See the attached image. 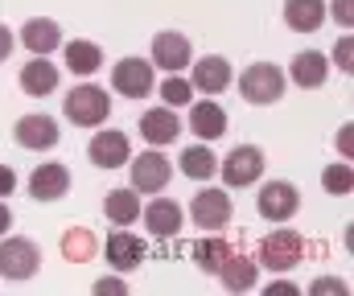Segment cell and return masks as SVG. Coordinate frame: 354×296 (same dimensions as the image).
I'll use <instances>...</instances> for the list:
<instances>
[{
	"mask_svg": "<svg viewBox=\"0 0 354 296\" xmlns=\"http://www.w3.org/2000/svg\"><path fill=\"white\" fill-rule=\"evenodd\" d=\"M284 91H288V75L276 62H252L239 75V95L248 99L252 107H272V103L284 99Z\"/></svg>",
	"mask_w": 354,
	"mask_h": 296,
	"instance_id": "obj_1",
	"label": "cell"
},
{
	"mask_svg": "<svg viewBox=\"0 0 354 296\" xmlns=\"http://www.w3.org/2000/svg\"><path fill=\"white\" fill-rule=\"evenodd\" d=\"M62 115H66L75 128H99V124H107V115H111V95H107L103 87H95V83H79L71 95L62 99Z\"/></svg>",
	"mask_w": 354,
	"mask_h": 296,
	"instance_id": "obj_2",
	"label": "cell"
},
{
	"mask_svg": "<svg viewBox=\"0 0 354 296\" xmlns=\"http://www.w3.org/2000/svg\"><path fill=\"white\" fill-rule=\"evenodd\" d=\"M37 268H41V251H37V243L33 239H25V235H0V276L4 280H12V284H25V280H33L37 276Z\"/></svg>",
	"mask_w": 354,
	"mask_h": 296,
	"instance_id": "obj_3",
	"label": "cell"
},
{
	"mask_svg": "<svg viewBox=\"0 0 354 296\" xmlns=\"http://www.w3.org/2000/svg\"><path fill=\"white\" fill-rule=\"evenodd\" d=\"M231 214H235L231 194H227V190H214V186L198 190L194 201H189V218H194V226H198V230H206V235L227 230V226H231Z\"/></svg>",
	"mask_w": 354,
	"mask_h": 296,
	"instance_id": "obj_4",
	"label": "cell"
},
{
	"mask_svg": "<svg viewBox=\"0 0 354 296\" xmlns=\"http://www.w3.org/2000/svg\"><path fill=\"white\" fill-rule=\"evenodd\" d=\"M301 259H305V239L297 230H288V226L272 230L260 243V264H264L268 272H292Z\"/></svg>",
	"mask_w": 354,
	"mask_h": 296,
	"instance_id": "obj_5",
	"label": "cell"
},
{
	"mask_svg": "<svg viewBox=\"0 0 354 296\" xmlns=\"http://www.w3.org/2000/svg\"><path fill=\"white\" fill-rule=\"evenodd\" d=\"M218 173H223L227 190H248V186H256L264 177V152L256 144H239V148L227 152V161L218 165Z\"/></svg>",
	"mask_w": 354,
	"mask_h": 296,
	"instance_id": "obj_6",
	"label": "cell"
},
{
	"mask_svg": "<svg viewBox=\"0 0 354 296\" xmlns=\"http://www.w3.org/2000/svg\"><path fill=\"white\" fill-rule=\"evenodd\" d=\"M111 87H115V95H124V99H149L157 91L153 62L149 58H120L111 66Z\"/></svg>",
	"mask_w": 354,
	"mask_h": 296,
	"instance_id": "obj_7",
	"label": "cell"
},
{
	"mask_svg": "<svg viewBox=\"0 0 354 296\" xmlns=\"http://www.w3.org/2000/svg\"><path fill=\"white\" fill-rule=\"evenodd\" d=\"M149 50H153V54H149L153 70H165V75H181V70L194 62V46H189V37L177 33V29H161Z\"/></svg>",
	"mask_w": 354,
	"mask_h": 296,
	"instance_id": "obj_8",
	"label": "cell"
},
{
	"mask_svg": "<svg viewBox=\"0 0 354 296\" xmlns=\"http://www.w3.org/2000/svg\"><path fill=\"white\" fill-rule=\"evenodd\" d=\"M128 169H132V190L136 194H161L169 186V177H174L169 157L157 152V148H149L140 157H128Z\"/></svg>",
	"mask_w": 354,
	"mask_h": 296,
	"instance_id": "obj_9",
	"label": "cell"
},
{
	"mask_svg": "<svg viewBox=\"0 0 354 296\" xmlns=\"http://www.w3.org/2000/svg\"><path fill=\"white\" fill-rule=\"evenodd\" d=\"M87 157H91V165L95 169H124L128 165V157H132V144H128V136L120 132V128H103L99 124V132L91 136V144H87Z\"/></svg>",
	"mask_w": 354,
	"mask_h": 296,
	"instance_id": "obj_10",
	"label": "cell"
},
{
	"mask_svg": "<svg viewBox=\"0 0 354 296\" xmlns=\"http://www.w3.org/2000/svg\"><path fill=\"white\" fill-rule=\"evenodd\" d=\"M231 83H235V70H231L227 58L206 54V58H194V62H189V87H194V91H202V95H223Z\"/></svg>",
	"mask_w": 354,
	"mask_h": 296,
	"instance_id": "obj_11",
	"label": "cell"
},
{
	"mask_svg": "<svg viewBox=\"0 0 354 296\" xmlns=\"http://www.w3.org/2000/svg\"><path fill=\"white\" fill-rule=\"evenodd\" d=\"M256 210L268 222H288L301 210V194L292 181H264V190L256 194Z\"/></svg>",
	"mask_w": 354,
	"mask_h": 296,
	"instance_id": "obj_12",
	"label": "cell"
},
{
	"mask_svg": "<svg viewBox=\"0 0 354 296\" xmlns=\"http://www.w3.org/2000/svg\"><path fill=\"white\" fill-rule=\"evenodd\" d=\"M140 218H145L153 239H177L181 226H185V210L177 206L174 197H161V194H153V201L140 210Z\"/></svg>",
	"mask_w": 354,
	"mask_h": 296,
	"instance_id": "obj_13",
	"label": "cell"
},
{
	"mask_svg": "<svg viewBox=\"0 0 354 296\" xmlns=\"http://www.w3.org/2000/svg\"><path fill=\"white\" fill-rule=\"evenodd\" d=\"M12 136H17V144H21L25 152H46V148L58 144V124H54V115L33 111V115H21V119H17Z\"/></svg>",
	"mask_w": 354,
	"mask_h": 296,
	"instance_id": "obj_14",
	"label": "cell"
},
{
	"mask_svg": "<svg viewBox=\"0 0 354 296\" xmlns=\"http://www.w3.org/2000/svg\"><path fill=\"white\" fill-rule=\"evenodd\" d=\"M71 194V169L58 161H46L29 173V197L33 201H58Z\"/></svg>",
	"mask_w": 354,
	"mask_h": 296,
	"instance_id": "obj_15",
	"label": "cell"
},
{
	"mask_svg": "<svg viewBox=\"0 0 354 296\" xmlns=\"http://www.w3.org/2000/svg\"><path fill=\"white\" fill-rule=\"evenodd\" d=\"M103 255H107V264H111L115 272H132V268H140V259H145V243H140L128 226H120L115 235H107Z\"/></svg>",
	"mask_w": 354,
	"mask_h": 296,
	"instance_id": "obj_16",
	"label": "cell"
},
{
	"mask_svg": "<svg viewBox=\"0 0 354 296\" xmlns=\"http://www.w3.org/2000/svg\"><path fill=\"white\" fill-rule=\"evenodd\" d=\"M189 132L202 144H210V140H218L227 132V111L214 103V95H206L202 103H189Z\"/></svg>",
	"mask_w": 354,
	"mask_h": 296,
	"instance_id": "obj_17",
	"label": "cell"
},
{
	"mask_svg": "<svg viewBox=\"0 0 354 296\" xmlns=\"http://www.w3.org/2000/svg\"><path fill=\"white\" fill-rule=\"evenodd\" d=\"M21 91L33 99H46L58 91V66L46 58V54H33L25 66H21Z\"/></svg>",
	"mask_w": 354,
	"mask_h": 296,
	"instance_id": "obj_18",
	"label": "cell"
},
{
	"mask_svg": "<svg viewBox=\"0 0 354 296\" xmlns=\"http://www.w3.org/2000/svg\"><path fill=\"white\" fill-rule=\"evenodd\" d=\"M140 136L153 144V148H165L181 136V119L174 115V107H153L140 115Z\"/></svg>",
	"mask_w": 354,
	"mask_h": 296,
	"instance_id": "obj_19",
	"label": "cell"
},
{
	"mask_svg": "<svg viewBox=\"0 0 354 296\" xmlns=\"http://www.w3.org/2000/svg\"><path fill=\"white\" fill-rule=\"evenodd\" d=\"M21 46L29 50V54H54L58 46H62V29H58V21H50V17H33V21H25L21 25Z\"/></svg>",
	"mask_w": 354,
	"mask_h": 296,
	"instance_id": "obj_20",
	"label": "cell"
},
{
	"mask_svg": "<svg viewBox=\"0 0 354 296\" xmlns=\"http://www.w3.org/2000/svg\"><path fill=\"white\" fill-rule=\"evenodd\" d=\"M326 75H330V62H326V54H317V50L297 54L292 66H288V83H297L301 91H317V87L326 83Z\"/></svg>",
	"mask_w": 354,
	"mask_h": 296,
	"instance_id": "obj_21",
	"label": "cell"
},
{
	"mask_svg": "<svg viewBox=\"0 0 354 296\" xmlns=\"http://www.w3.org/2000/svg\"><path fill=\"white\" fill-rule=\"evenodd\" d=\"M284 25L292 33H317L326 25V0H284Z\"/></svg>",
	"mask_w": 354,
	"mask_h": 296,
	"instance_id": "obj_22",
	"label": "cell"
},
{
	"mask_svg": "<svg viewBox=\"0 0 354 296\" xmlns=\"http://www.w3.org/2000/svg\"><path fill=\"white\" fill-rule=\"evenodd\" d=\"M214 276L223 280V288H227V293H252V288H256V259H248V255L231 251Z\"/></svg>",
	"mask_w": 354,
	"mask_h": 296,
	"instance_id": "obj_23",
	"label": "cell"
},
{
	"mask_svg": "<svg viewBox=\"0 0 354 296\" xmlns=\"http://www.w3.org/2000/svg\"><path fill=\"white\" fill-rule=\"evenodd\" d=\"M177 169H181L189 181H210V177L218 173V157H214V148H206V144L198 140L194 148H185V152L177 157Z\"/></svg>",
	"mask_w": 354,
	"mask_h": 296,
	"instance_id": "obj_24",
	"label": "cell"
},
{
	"mask_svg": "<svg viewBox=\"0 0 354 296\" xmlns=\"http://www.w3.org/2000/svg\"><path fill=\"white\" fill-rule=\"evenodd\" d=\"M103 214H107V222H115V226H132L136 218H140V194L128 186V190H111V194L103 197Z\"/></svg>",
	"mask_w": 354,
	"mask_h": 296,
	"instance_id": "obj_25",
	"label": "cell"
},
{
	"mask_svg": "<svg viewBox=\"0 0 354 296\" xmlns=\"http://www.w3.org/2000/svg\"><path fill=\"white\" fill-rule=\"evenodd\" d=\"M62 54H66V70H71V75H83V79L103 66V50H99L95 41H87V37H75Z\"/></svg>",
	"mask_w": 354,
	"mask_h": 296,
	"instance_id": "obj_26",
	"label": "cell"
},
{
	"mask_svg": "<svg viewBox=\"0 0 354 296\" xmlns=\"http://www.w3.org/2000/svg\"><path fill=\"white\" fill-rule=\"evenodd\" d=\"M95 251H99V239L91 235L87 226H75V230L62 235V259L66 264H91Z\"/></svg>",
	"mask_w": 354,
	"mask_h": 296,
	"instance_id": "obj_27",
	"label": "cell"
},
{
	"mask_svg": "<svg viewBox=\"0 0 354 296\" xmlns=\"http://www.w3.org/2000/svg\"><path fill=\"white\" fill-rule=\"evenodd\" d=\"M231 251H235V247H231L227 239H202V243L194 247V264H198L202 272H218Z\"/></svg>",
	"mask_w": 354,
	"mask_h": 296,
	"instance_id": "obj_28",
	"label": "cell"
},
{
	"mask_svg": "<svg viewBox=\"0 0 354 296\" xmlns=\"http://www.w3.org/2000/svg\"><path fill=\"white\" fill-rule=\"evenodd\" d=\"M161 99H165V107H189L194 103V87H189V79H181V75H165V83H161Z\"/></svg>",
	"mask_w": 354,
	"mask_h": 296,
	"instance_id": "obj_29",
	"label": "cell"
},
{
	"mask_svg": "<svg viewBox=\"0 0 354 296\" xmlns=\"http://www.w3.org/2000/svg\"><path fill=\"white\" fill-rule=\"evenodd\" d=\"M322 186H326V194L346 197L354 190V169L351 165H330V169L322 173Z\"/></svg>",
	"mask_w": 354,
	"mask_h": 296,
	"instance_id": "obj_30",
	"label": "cell"
},
{
	"mask_svg": "<svg viewBox=\"0 0 354 296\" xmlns=\"http://www.w3.org/2000/svg\"><path fill=\"white\" fill-rule=\"evenodd\" d=\"M309 293H313V296H346L351 288H346L342 280H334V276H322V280H313V284H309Z\"/></svg>",
	"mask_w": 354,
	"mask_h": 296,
	"instance_id": "obj_31",
	"label": "cell"
},
{
	"mask_svg": "<svg viewBox=\"0 0 354 296\" xmlns=\"http://www.w3.org/2000/svg\"><path fill=\"white\" fill-rule=\"evenodd\" d=\"M334 62H338V66H342L346 75L354 70V41H351V37H342V41L334 46Z\"/></svg>",
	"mask_w": 354,
	"mask_h": 296,
	"instance_id": "obj_32",
	"label": "cell"
},
{
	"mask_svg": "<svg viewBox=\"0 0 354 296\" xmlns=\"http://www.w3.org/2000/svg\"><path fill=\"white\" fill-rule=\"evenodd\" d=\"M326 12H334V21H338V25H346V29L354 25V0H334Z\"/></svg>",
	"mask_w": 354,
	"mask_h": 296,
	"instance_id": "obj_33",
	"label": "cell"
},
{
	"mask_svg": "<svg viewBox=\"0 0 354 296\" xmlns=\"http://www.w3.org/2000/svg\"><path fill=\"white\" fill-rule=\"evenodd\" d=\"M128 293V284H120V280H99L95 284V296H124Z\"/></svg>",
	"mask_w": 354,
	"mask_h": 296,
	"instance_id": "obj_34",
	"label": "cell"
},
{
	"mask_svg": "<svg viewBox=\"0 0 354 296\" xmlns=\"http://www.w3.org/2000/svg\"><path fill=\"white\" fill-rule=\"evenodd\" d=\"M12 190H17V173L8 165H0V197H12Z\"/></svg>",
	"mask_w": 354,
	"mask_h": 296,
	"instance_id": "obj_35",
	"label": "cell"
},
{
	"mask_svg": "<svg viewBox=\"0 0 354 296\" xmlns=\"http://www.w3.org/2000/svg\"><path fill=\"white\" fill-rule=\"evenodd\" d=\"M12 46H17V37H12V29H8V25H0V62H8V54H12Z\"/></svg>",
	"mask_w": 354,
	"mask_h": 296,
	"instance_id": "obj_36",
	"label": "cell"
},
{
	"mask_svg": "<svg viewBox=\"0 0 354 296\" xmlns=\"http://www.w3.org/2000/svg\"><path fill=\"white\" fill-rule=\"evenodd\" d=\"M264 296H301V288L297 284H284V280H276V284H268Z\"/></svg>",
	"mask_w": 354,
	"mask_h": 296,
	"instance_id": "obj_37",
	"label": "cell"
},
{
	"mask_svg": "<svg viewBox=\"0 0 354 296\" xmlns=\"http://www.w3.org/2000/svg\"><path fill=\"white\" fill-rule=\"evenodd\" d=\"M8 226H12V210H8L4 197H0V235H8Z\"/></svg>",
	"mask_w": 354,
	"mask_h": 296,
	"instance_id": "obj_38",
	"label": "cell"
},
{
	"mask_svg": "<svg viewBox=\"0 0 354 296\" xmlns=\"http://www.w3.org/2000/svg\"><path fill=\"white\" fill-rule=\"evenodd\" d=\"M338 144H342V152H346V157H351V124H346V128H342V136H338Z\"/></svg>",
	"mask_w": 354,
	"mask_h": 296,
	"instance_id": "obj_39",
	"label": "cell"
}]
</instances>
